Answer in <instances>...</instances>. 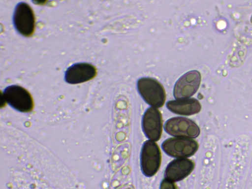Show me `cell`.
I'll list each match as a JSON object with an SVG mask.
<instances>
[{
  "instance_id": "1",
  "label": "cell",
  "mask_w": 252,
  "mask_h": 189,
  "mask_svg": "<svg viewBox=\"0 0 252 189\" xmlns=\"http://www.w3.org/2000/svg\"><path fill=\"white\" fill-rule=\"evenodd\" d=\"M137 90L144 101L151 107L163 106L166 99V93L162 85L157 79L142 77L137 82Z\"/></svg>"
},
{
  "instance_id": "2",
  "label": "cell",
  "mask_w": 252,
  "mask_h": 189,
  "mask_svg": "<svg viewBox=\"0 0 252 189\" xmlns=\"http://www.w3.org/2000/svg\"><path fill=\"white\" fill-rule=\"evenodd\" d=\"M161 154L158 145L153 141H146L140 154L141 169L143 174L148 177L155 175L159 169Z\"/></svg>"
},
{
  "instance_id": "3",
  "label": "cell",
  "mask_w": 252,
  "mask_h": 189,
  "mask_svg": "<svg viewBox=\"0 0 252 189\" xmlns=\"http://www.w3.org/2000/svg\"><path fill=\"white\" fill-rule=\"evenodd\" d=\"M198 147L195 140L183 137L167 139L161 144L162 150L167 155L177 158H186L193 156Z\"/></svg>"
},
{
  "instance_id": "4",
  "label": "cell",
  "mask_w": 252,
  "mask_h": 189,
  "mask_svg": "<svg viewBox=\"0 0 252 189\" xmlns=\"http://www.w3.org/2000/svg\"><path fill=\"white\" fill-rule=\"evenodd\" d=\"M3 98L11 107L21 112H29L33 107L31 94L18 85L7 87L4 90Z\"/></svg>"
},
{
  "instance_id": "5",
  "label": "cell",
  "mask_w": 252,
  "mask_h": 189,
  "mask_svg": "<svg viewBox=\"0 0 252 189\" xmlns=\"http://www.w3.org/2000/svg\"><path fill=\"white\" fill-rule=\"evenodd\" d=\"M164 129L168 134L175 137L194 138L200 132L199 126L194 121L182 117L168 119L164 124Z\"/></svg>"
},
{
  "instance_id": "6",
  "label": "cell",
  "mask_w": 252,
  "mask_h": 189,
  "mask_svg": "<svg viewBox=\"0 0 252 189\" xmlns=\"http://www.w3.org/2000/svg\"><path fill=\"white\" fill-rule=\"evenodd\" d=\"M13 24L17 31L25 36L32 34L35 28V18L31 6L25 2H20L15 7Z\"/></svg>"
},
{
  "instance_id": "7",
  "label": "cell",
  "mask_w": 252,
  "mask_h": 189,
  "mask_svg": "<svg viewBox=\"0 0 252 189\" xmlns=\"http://www.w3.org/2000/svg\"><path fill=\"white\" fill-rule=\"evenodd\" d=\"M201 82V74L196 70L189 71L182 75L176 82L174 97L176 99L189 98L197 91Z\"/></svg>"
},
{
  "instance_id": "8",
  "label": "cell",
  "mask_w": 252,
  "mask_h": 189,
  "mask_svg": "<svg viewBox=\"0 0 252 189\" xmlns=\"http://www.w3.org/2000/svg\"><path fill=\"white\" fill-rule=\"evenodd\" d=\"M142 126L147 137L155 142L159 140L162 131V118L160 112L154 107L148 108L143 115Z\"/></svg>"
},
{
  "instance_id": "9",
  "label": "cell",
  "mask_w": 252,
  "mask_h": 189,
  "mask_svg": "<svg viewBox=\"0 0 252 189\" xmlns=\"http://www.w3.org/2000/svg\"><path fill=\"white\" fill-rule=\"evenodd\" d=\"M96 69L93 65L86 63H74L67 68L64 79L69 84H76L89 81L94 78Z\"/></svg>"
},
{
  "instance_id": "10",
  "label": "cell",
  "mask_w": 252,
  "mask_h": 189,
  "mask_svg": "<svg viewBox=\"0 0 252 189\" xmlns=\"http://www.w3.org/2000/svg\"><path fill=\"white\" fill-rule=\"evenodd\" d=\"M194 162L187 158H177L171 161L167 166L165 178L173 181H180L188 176L193 170Z\"/></svg>"
},
{
  "instance_id": "11",
  "label": "cell",
  "mask_w": 252,
  "mask_h": 189,
  "mask_svg": "<svg viewBox=\"0 0 252 189\" xmlns=\"http://www.w3.org/2000/svg\"><path fill=\"white\" fill-rule=\"evenodd\" d=\"M166 107L171 112L180 115L190 116L199 113L201 105L194 98H187L169 100L166 102Z\"/></svg>"
},
{
  "instance_id": "12",
  "label": "cell",
  "mask_w": 252,
  "mask_h": 189,
  "mask_svg": "<svg viewBox=\"0 0 252 189\" xmlns=\"http://www.w3.org/2000/svg\"><path fill=\"white\" fill-rule=\"evenodd\" d=\"M159 189H179L174 182L164 178L161 182Z\"/></svg>"
}]
</instances>
